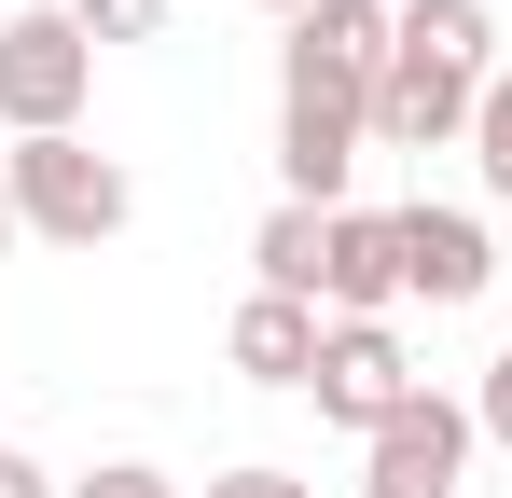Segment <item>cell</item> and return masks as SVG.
Instances as JSON below:
<instances>
[{
  "mask_svg": "<svg viewBox=\"0 0 512 498\" xmlns=\"http://www.w3.org/2000/svg\"><path fill=\"white\" fill-rule=\"evenodd\" d=\"M402 291L429 305H471V291H499V249L471 208H402Z\"/></svg>",
  "mask_w": 512,
  "mask_h": 498,
  "instance_id": "8",
  "label": "cell"
},
{
  "mask_svg": "<svg viewBox=\"0 0 512 498\" xmlns=\"http://www.w3.org/2000/svg\"><path fill=\"white\" fill-rule=\"evenodd\" d=\"M485 83H499V28H485V0H402V42H388V83H374V139H388V153H443V139H471Z\"/></svg>",
  "mask_w": 512,
  "mask_h": 498,
  "instance_id": "2",
  "label": "cell"
},
{
  "mask_svg": "<svg viewBox=\"0 0 512 498\" xmlns=\"http://www.w3.org/2000/svg\"><path fill=\"white\" fill-rule=\"evenodd\" d=\"M388 42H402L388 0H319V14H291V56H277V180H291V208H346V166L374 139Z\"/></svg>",
  "mask_w": 512,
  "mask_h": 498,
  "instance_id": "1",
  "label": "cell"
},
{
  "mask_svg": "<svg viewBox=\"0 0 512 498\" xmlns=\"http://www.w3.org/2000/svg\"><path fill=\"white\" fill-rule=\"evenodd\" d=\"M471 153H485V194L512 208V70L485 83V111H471Z\"/></svg>",
  "mask_w": 512,
  "mask_h": 498,
  "instance_id": "11",
  "label": "cell"
},
{
  "mask_svg": "<svg viewBox=\"0 0 512 498\" xmlns=\"http://www.w3.org/2000/svg\"><path fill=\"white\" fill-rule=\"evenodd\" d=\"M457 471H471V415L443 402V388H416L360 443V498H457Z\"/></svg>",
  "mask_w": 512,
  "mask_h": 498,
  "instance_id": "6",
  "label": "cell"
},
{
  "mask_svg": "<svg viewBox=\"0 0 512 498\" xmlns=\"http://www.w3.org/2000/svg\"><path fill=\"white\" fill-rule=\"evenodd\" d=\"M263 14H319V0H263Z\"/></svg>",
  "mask_w": 512,
  "mask_h": 498,
  "instance_id": "18",
  "label": "cell"
},
{
  "mask_svg": "<svg viewBox=\"0 0 512 498\" xmlns=\"http://www.w3.org/2000/svg\"><path fill=\"white\" fill-rule=\"evenodd\" d=\"M471 429H485V443H512V360L485 374V415H471Z\"/></svg>",
  "mask_w": 512,
  "mask_h": 498,
  "instance_id": "16",
  "label": "cell"
},
{
  "mask_svg": "<svg viewBox=\"0 0 512 498\" xmlns=\"http://www.w3.org/2000/svg\"><path fill=\"white\" fill-rule=\"evenodd\" d=\"M84 97H97V42L56 14H0V125L14 139H84Z\"/></svg>",
  "mask_w": 512,
  "mask_h": 498,
  "instance_id": "3",
  "label": "cell"
},
{
  "mask_svg": "<svg viewBox=\"0 0 512 498\" xmlns=\"http://www.w3.org/2000/svg\"><path fill=\"white\" fill-rule=\"evenodd\" d=\"M14 236H28V222H14V180H0V249H14Z\"/></svg>",
  "mask_w": 512,
  "mask_h": 498,
  "instance_id": "17",
  "label": "cell"
},
{
  "mask_svg": "<svg viewBox=\"0 0 512 498\" xmlns=\"http://www.w3.org/2000/svg\"><path fill=\"white\" fill-rule=\"evenodd\" d=\"M319 332H333L319 305H291V291H250L222 346H236V374H250V388H305V374H319Z\"/></svg>",
  "mask_w": 512,
  "mask_h": 498,
  "instance_id": "9",
  "label": "cell"
},
{
  "mask_svg": "<svg viewBox=\"0 0 512 498\" xmlns=\"http://www.w3.org/2000/svg\"><path fill=\"white\" fill-rule=\"evenodd\" d=\"M416 388H429V374L402 360V332H388V319H333V332H319V374H305V402L333 415V429H360V443H374V429L416 402Z\"/></svg>",
  "mask_w": 512,
  "mask_h": 498,
  "instance_id": "5",
  "label": "cell"
},
{
  "mask_svg": "<svg viewBox=\"0 0 512 498\" xmlns=\"http://www.w3.org/2000/svg\"><path fill=\"white\" fill-rule=\"evenodd\" d=\"M0 498H70V485H56L42 457H14V443H0Z\"/></svg>",
  "mask_w": 512,
  "mask_h": 498,
  "instance_id": "14",
  "label": "cell"
},
{
  "mask_svg": "<svg viewBox=\"0 0 512 498\" xmlns=\"http://www.w3.org/2000/svg\"><path fill=\"white\" fill-rule=\"evenodd\" d=\"M250 263H263V291L319 305V263H333V208H277V222L250 236Z\"/></svg>",
  "mask_w": 512,
  "mask_h": 498,
  "instance_id": "10",
  "label": "cell"
},
{
  "mask_svg": "<svg viewBox=\"0 0 512 498\" xmlns=\"http://www.w3.org/2000/svg\"><path fill=\"white\" fill-rule=\"evenodd\" d=\"M70 28H84V42H153L167 0H70Z\"/></svg>",
  "mask_w": 512,
  "mask_h": 498,
  "instance_id": "12",
  "label": "cell"
},
{
  "mask_svg": "<svg viewBox=\"0 0 512 498\" xmlns=\"http://www.w3.org/2000/svg\"><path fill=\"white\" fill-rule=\"evenodd\" d=\"M319 305H346V319H388V305H402V208H333Z\"/></svg>",
  "mask_w": 512,
  "mask_h": 498,
  "instance_id": "7",
  "label": "cell"
},
{
  "mask_svg": "<svg viewBox=\"0 0 512 498\" xmlns=\"http://www.w3.org/2000/svg\"><path fill=\"white\" fill-rule=\"evenodd\" d=\"M208 498H319V485H291V471H222Z\"/></svg>",
  "mask_w": 512,
  "mask_h": 498,
  "instance_id": "15",
  "label": "cell"
},
{
  "mask_svg": "<svg viewBox=\"0 0 512 498\" xmlns=\"http://www.w3.org/2000/svg\"><path fill=\"white\" fill-rule=\"evenodd\" d=\"M0 180H14V222L28 236H56V249H97V236H125V166L84 153V139H14L0 153Z\"/></svg>",
  "mask_w": 512,
  "mask_h": 498,
  "instance_id": "4",
  "label": "cell"
},
{
  "mask_svg": "<svg viewBox=\"0 0 512 498\" xmlns=\"http://www.w3.org/2000/svg\"><path fill=\"white\" fill-rule=\"evenodd\" d=\"M70 498H180V485H167V471H153V457H111V471H84V485H70Z\"/></svg>",
  "mask_w": 512,
  "mask_h": 498,
  "instance_id": "13",
  "label": "cell"
}]
</instances>
